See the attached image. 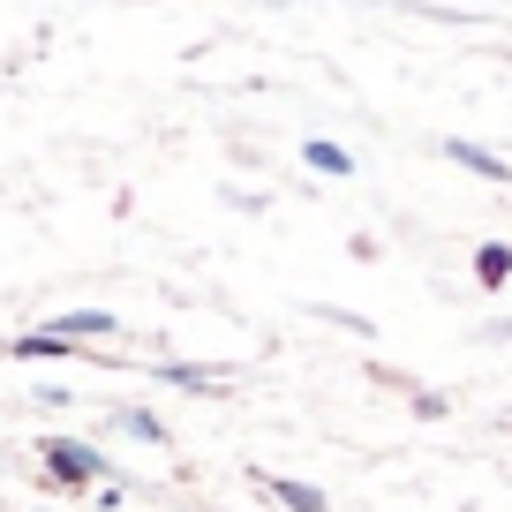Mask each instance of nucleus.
<instances>
[{
	"label": "nucleus",
	"mask_w": 512,
	"mask_h": 512,
	"mask_svg": "<svg viewBox=\"0 0 512 512\" xmlns=\"http://www.w3.org/2000/svg\"><path fill=\"white\" fill-rule=\"evenodd\" d=\"M452 159L475 166V174H490V181H512V166H505V159H490V151H475V144H452Z\"/></svg>",
	"instance_id": "f257e3e1"
},
{
	"label": "nucleus",
	"mask_w": 512,
	"mask_h": 512,
	"mask_svg": "<svg viewBox=\"0 0 512 512\" xmlns=\"http://www.w3.org/2000/svg\"><path fill=\"white\" fill-rule=\"evenodd\" d=\"M53 467H61V475H98V452H83V445H53Z\"/></svg>",
	"instance_id": "f03ea898"
},
{
	"label": "nucleus",
	"mask_w": 512,
	"mask_h": 512,
	"mask_svg": "<svg viewBox=\"0 0 512 512\" xmlns=\"http://www.w3.org/2000/svg\"><path fill=\"white\" fill-rule=\"evenodd\" d=\"M272 490H279V497H287V505H294V512H324V497H317V490H302V482H272Z\"/></svg>",
	"instance_id": "7ed1b4c3"
},
{
	"label": "nucleus",
	"mask_w": 512,
	"mask_h": 512,
	"mask_svg": "<svg viewBox=\"0 0 512 512\" xmlns=\"http://www.w3.org/2000/svg\"><path fill=\"white\" fill-rule=\"evenodd\" d=\"M475 272H482V279H490V287H497V279L512 272V256H505V249H482V256H475Z\"/></svg>",
	"instance_id": "20e7f679"
},
{
	"label": "nucleus",
	"mask_w": 512,
	"mask_h": 512,
	"mask_svg": "<svg viewBox=\"0 0 512 512\" xmlns=\"http://www.w3.org/2000/svg\"><path fill=\"white\" fill-rule=\"evenodd\" d=\"M309 166H324V174H347V151H339V144H309Z\"/></svg>",
	"instance_id": "39448f33"
}]
</instances>
